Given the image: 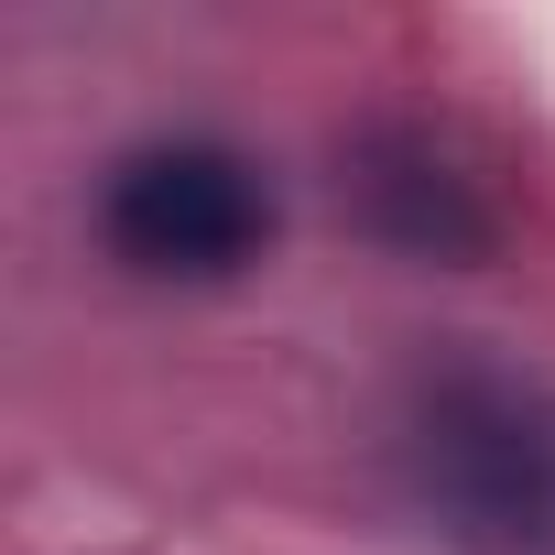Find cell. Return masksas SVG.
Masks as SVG:
<instances>
[{"mask_svg":"<svg viewBox=\"0 0 555 555\" xmlns=\"http://www.w3.org/2000/svg\"><path fill=\"white\" fill-rule=\"evenodd\" d=\"M403 501L457 555H555V382L501 349H447L392 414Z\"/></svg>","mask_w":555,"mask_h":555,"instance_id":"1","label":"cell"},{"mask_svg":"<svg viewBox=\"0 0 555 555\" xmlns=\"http://www.w3.org/2000/svg\"><path fill=\"white\" fill-rule=\"evenodd\" d=\"M99 250L131 284H240L272 250V175L218 131H153L99 175Z\"/></svg>","mask_w":555,"mask_h":555,"instance_id":"2","label":"cell"},{"mask_svg":"<svg viewBox=\"0 0 555 555\" xmlns=\"http://www.w3.org/2000/svg\"><path fill=\"white\" fill-rule=\"evenodd\" d=\"M349 185H360L371 240H392V250H414V261H468V250H490V196H479V175H468L436 131H371V142L349 153Z\"/></svg>","mask_w":555,"mask_h":555,"instance_id":"3","label":"cell"}]
</instances>
